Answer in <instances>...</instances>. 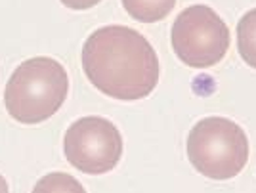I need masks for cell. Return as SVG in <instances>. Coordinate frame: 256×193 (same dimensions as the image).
Wrapping results in <instances>:
<instances>
[{"label": "cell", "mask_w": 256, "mask_h": 193, "mask_svg": "<svg viewBox=\"0 0 256 193\" xmlns=\"http://www.w3.org/2000/svg\"><path fill=\"white\" fill-rule=\"evenodd\" d=\"M82 69L102 94L122 102L148 98L160 76L159 58L150 40L124 25L94 31L82 46Z\"/></svg>", "instance_id": "1"}, {"label": "cell", "mask_w": 256, "mask_h": 193, "mask_svg": "<svg viewBox=\"0 0 256 193\" xmlns=\"http://www.w3.org/2000/svg\"><path fill=\"white\" fill-rule=\"evenodd\" d=\"M67 92L69 76L64 65L52 58H31L12 73L4 104L18 122L36 124L58 113Z\"/></svg>", "instance_id": "2"}, {"label": "cell", "mask_w": 256, "mask_h": 193, "mask_svg": "<svg viewBox=\"0 0 256 193\" xmlns=\"http://www.w3.org/2000/svg\"><path fill=\"white\" fill-rule=\"evenodd\" d=\"M188 159L210 180H230L248 161V138L237 122L226 117L199 120L188 136Z\"/></svg>", "instance_id": "3"}, {"label": "cell", "mask_w": 256, "mask_h": 193, "mask_svg": "<svg viewBox=\"0 0 256 193\" xmlns=\"http://www.w3.org/2000/svg\"><path fill=\"white\" fill-rule=\"evenodd\" d=\"M226 22L204 4H195L178 14L170 31L174 54L193 69H208L224 60L230 48Z\"/></svg>", "instance_id": "4"}, {"label": "cell", "mask_w": 256, "mask_h": 193, "mask_svg": "<svg viewBox=\"0 0 256 193\" xmlns=\"http://www.w3.org/2000/svg\"><path fill=\"white\" fill-rule=\"evenodd\" d=\"M67 161L84 174H106L122 157V136L104 117H82L75 120L64 138Z\"/></svg>", "instance_id": "5"}, {"label": "cell", "mask_w": 256, "mask_h": 193, "mask_svg": "<svg viewBox=\"0 0 256 193\" xmlns=\"http://www.w3.org/2000/svg\"><path fill=\"white\" fill-rule=\"evenodd\" d=\"M122 6L136 22L155 23L174 10L176 0H122Z\"/></svg>", "instance_id": "6"}, {"label": "cell", "mask_w": 256, "mask_h": 193, "mask_svg": "<svg viewBox=\"0 0 256 193\" xmlns=\"http://www.w3.org/2000/svg\"><path fill=\"white\" fill-rule=\"evenodd\" d=\"M237 48L243 62L256 69V8L237 23Z\"/></svg>", "instance_id": "7"}, {"label": "cell", "mask_w": 256, "mask_h": 193, "mask_svg": "<svg viewBox=\"0 0 256 193\" xmlns=\"http://www.w3.org/2000/svg\"><path fill=\"white\" fill-rule=\"evenodd\" d=\"M32 193H86V190L71 174L52 172L36 182V186L32 188Z\"/></svg>", "instance_id": "8"}, {"label": "cell", "mask_w": 256, "mask_h": 193, "mask_svg": "<svg viewBox=\"0 0 256 193\" xmlns=\"http://www.w3.org/2000/svg\"><path fill=\"white\" fill-rule=\"evenodd\" d=\"M62 2L71 10H88V8L100 4L102 0H62Z\"/></svg>", "instance_id": "9"}, {"label": "cell", "mask_w": 256, "mask_h": 193, "mask_svg": "<svg viewBox=\"0 0 256 193\" xmlns=\"http://www.w3.org/2000/svg\"><path fill=\"white\" fill-rule=\"evenodd\" d=\"M0 193H10L8 190V182H6V178L0 174Z\"/></svg>", "instance_id": "10"}]
</instances>
